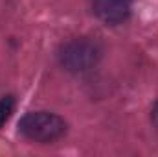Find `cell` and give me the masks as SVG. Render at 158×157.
<instances>
[{
    "mask_svg": "<svg viewBox=\"0 0 158 157\" xmlns=\"http://www.w3.org/2000/svg\"><path fill=\"white\" fill-rule=\"evenodd\" d=\"M13 109H15V96H11V94L2 96V100H0V128L9 120Z\"/></svg>",
    "mask_w": 158,
    "mask_h": 157,
    "instance_id": "4",
    "label": "cell"
},
{
    "mask_svg": "<svg viewBox=\"0 0 158 157\" xmlns=\"http://www.w3.org/2000/svg\"><path fill=\"white\" fill-rule=\"evenodd\" d=\"M94 15L107 26L123 24L132 11L131 0H92Z\"/></svg>",
    "mask_w": 158,
    "mask_h": 157,
    "instance_id": "3",
    "label": "cell"
},
{
    "mask_svg": "<svg viewBox=\"0 0 158 157\" xmlns=\"http://www.w3.org/2000/svg\"><path fill=\"white\" fill-rule=\"evenodd\" d=\"M19 131L33 142L50 144L59 141L66 133V122L59 115L50 111H33L26 113L19 122Z\"/></svg>",
    "mask_w": 158,
    "mask_h": 157,
    "instance_id": "1",
    "label": "cell"
},
{
    "mask_svg": "<svg viewBox=\"0 0 158 157\" xmlns=\"http://www.w3.org/2000/svg\"><path fill=\"white\" fill-rule=\"evenodd\" d=\"M99 57H101V46L88 37H77L68 41L59 50L61 65L74 74L88 72L98 65Z\"/></svg>",
    "mask_w": 158,
    "mask_h": 157,
    "instance_id": "2",
    "label": "cell"
}]
</instances>
